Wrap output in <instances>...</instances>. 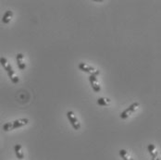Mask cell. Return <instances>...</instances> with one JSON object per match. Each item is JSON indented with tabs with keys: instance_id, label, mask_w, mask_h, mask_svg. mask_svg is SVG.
<instances>
[{
	"instance_id": "cell-1",
	"label": "cell",
	"mask_w": 161,
	"mask_h": 160,
	"mask_svg": "<svg viewBox=\"0 0 161 160\" xmlns=\"http://www.w3.org/2000/svg\"><path fill=\"white\" fill-rule=\"evenodd\" d=\"M0 64L3 66V68H4L5 70L7 71V73H8V77H9V79L11 80V81H12L13 83H18L19 79V77H17L16 75H15V72H14V70H13L11 65L8 62V60H7L6 58H3V57L0 58Z\"/></svg>"
},
{
	"instance_id": "cell-2",
	"label": "cell",
	"mask_w": 161,
	"mask_h": 160,
	"mask_svg": "<svg viewBox=\"0 0 161 160\" xmlns=\"http://www.w3.org/2000/svg\"><path fill=\"white\" fill-rule=\"evenodd\" d=\"M79 69H80V70H82V71H84L86 73H89L91 75H94V76H97L100 73L99 70H97L95 68H93V67H91L89 65L85 64V63H80L79 64Z\"/></svg>"
},
{
	"instance_id": "cell-3",
	"label": "cell",
	"mask_w": 161,
	"mask_h": 160,
	"mask_svg": "<svg viewBox=\"0 0 161 160\" xmlns=\"http://www.w3.org/2000/svg\"><path fill=\"white\" fill-rule=\"evenodd\" d=\"M67 117H68V119H69V120L71 126L73 127L74 130H80V122L78 121V119H77V118L75 117L74 113L72 112V111H68V112H67Z\"/></svg>"
},
{
	"instance_id": "cell-4",
	"label": "cell",
	"mask_w": 161,
	"mask_h": 160,
	"mask_svg": "<svg viewBox=\"0 0 161 160\" xmlns=\"http://www.w3.org/2000/svg\"><path fill=\"white\" fill-rule=\"evenodd\" d=\"M138 106H139V103H137V102H136V103L131 104L127 109H125L123 112L120 114V118H121V119H127V118L130 116V113L133 112V111H135V109L138 108Z\"/></svg>"
},
{
	"instance_id": "cell-5",
	"label": "cell",
	"mask_w": 161,
	"mask_h": 160,
	"mask_svg": "<svg viewBox=\"0 0 161 160\" xmlns=\"http://www.w3.org/2000/svg\"><path fill=\"white\" fill-rule=\"evenodd\" d=\"M28 122H29V119H16V120H14V121L12 122L11 130H14V129L22 127V126L26 125Z\"/></svg>"
},
{
	"instance_id": "cell-6",
	"label": "cell",
	"mask_w": 161,
	"mask_h": 160,
	"mask_svg": "<svg viewBox=\"0 0 161 160\" xmlns=\"http://www.w3.org/2000/svg\"><path fill=\"white\" fill-rule=\"evenodd\" d=\"M23 58H24V56L21 54V53H19V54H17L16 56V58H17V63H18V67H19V69H24L25 68H26V65L25 63L23 62Z\"/></svg>"
},
{
	"instance_id": "cell-7",
	"label": "cell",
	"mask_w": 161,
	"mask_h": 160,
	"mask_svg": "<svg viewBox=\"0 0 161 160\" xmlns=\"http://www.w3.org/2000/svg\"><path fill=\"white\" fill-rule=\"evenodd\" d=\"M13 16V12L11 10H7L4 14V16L2 18V22L5 23V24H8L10 22L11 20V18Z\"/></svg>"
},
{
	"instance_id": "cell-8",
	"label": "cell",
	"mask_w": 161,
	"mask_h": 160,
	"mask_svg": "<svg viewBox=\"0 0 161 160\" xmlns=\"http://www.w3.org/2000/svg\"><path fill=\"white\" fill-rule=\"evenodd\" d=\"M14 150H15V154H16V157H18V159L22 160L24 158V155L21 152V145L20 144H16L15 147H14Z\"/></svg>"
},
{
	"instance_id": "cell-9",
	"label": "cell",
	"mask_w": 161,
	"mask_h": 160,
	"mask_svg": "<svg viewBox=\"0 0 161 160\" xmlns=\"http://www.w3.org/2000/svg\"><path fill=\"white\" fill-rule=\"evenodd\" d=\"M108 103H110V100H109V99H105V98H103V97L97 99V104H98L99 106L105 107V106H107Z\"/></svg>"
},
{
	"instance_id": "cell-10",
	"label": "cell",
	"mask_w": 161,
	"mask_h": 160,
	"mask_svg": "<svg viewBox=\"0 0 161 160\" xmlns=\"http://www.w3.org/2000/svg\"><path fill=\"white\" fill-rule=\"evenodd\" d=\"M91 85H92V88L94 89L95 92H100L101 87H100V85L97 82H91Z\"/></svg>"
},
{
	"instance_id": "cell-11",
	"label": "cell",
	"mask_w": 161,
	"mask_h": 160,
	"mask_svg": "<svg viewBox=\"0 0 161 160\" xmlns=\"http://www.w3.org/2000/svg\"><path fill=\"white\" fill-rule=\"evenodd\" d=\"M11 126H12V122H8V123L4 124V126H3V130H4L5 131L11 130Z\"/></svg>"
},
{
	"instance_id": "cell-12",
	"label": "cell",
	"mask_w": 161,
	"mask_h": 160,
	"mask_svg": "<svg viewBox=\"0 0 161 160\" xmlns=\"http://www.w3.org/2000/svg\"><path fill=\"white\" fill-rule=\"evenodd\" d=\"M147 149H148L149 154H151V153H153V152L155 151L156 147H155V145H154V144H149V145H148V147H147Z\"/></svg>"
},
{
	"instance_id": "cell-13",
	"label": "cell",
	"mask_w": 161,
	"mask_h": 160,
	"mask_svg": "<svg viewBox=\"0 0 161 160\" xmlns=\"http://www.w3.org/2000/svg\"><path fill=\"white\" fill-rule=\"evenodd\" d=\"M89 80H90V82H97V76L90 75V77H89Z\"/></svg>"
},
{
	"instance_id": "cell-14",
	"label": "cell",
	"mask_w": 161,
	"mask_h": 160,
	"mask_svg": "<svg viewBox=\"0 0 161 160\" xmlns=\"http://www.w3.org/2000/svg\"><path fill=\"white\" fill-rule=\"evenodd\" d=\"M127 154H128V152L126 151V150H124V149H122V150H119V156L122 157L123 156H127Z\"/></svg>"
},
{
	"instance_id": "cell-15",
	"label": "cell",
	"mask_w": 161,
	"mask_h": 160,
	"mask_svg": "<svg viewBox=\"0 0 161 160\" xmlns=\"http://www.w3.org/2000/svg\"><path fill=\"white\" fill-rule=\"evenodd\" d=\"M122 158H123V160H133V159H131V158H128V157H127V156H123V157H122Z\"/></svg>"
},
{
	"instance_id": "cell-16",
	"label": "cell",
	"mask_w": 161,
	"mask_h": 160,
	"mask_svg": "<svg viewBox=\"0 0 161 160\" xmlns=\"http://www.w3.org/2000/svg\"><path fill=\"white\" fill-rule=\"evenodd\" d=\"M155 160H160V158L159 157H157V158H155Z\"/></svg>"
},
{
	"instance_id": "cell-17",
	"label": "cell",
	"mask_w": 161,
	"mask_h": 160,
	"mask_svg": "<svg viewBox=\"0 0 161 160\" xmlns=\"http://www.w3.org/2000/svg\"><path fill=\"white\" fill-rule=\"evenodd\" d=\"M151 160H155V159H151Z\"/></svg>"
}]
</instances>
